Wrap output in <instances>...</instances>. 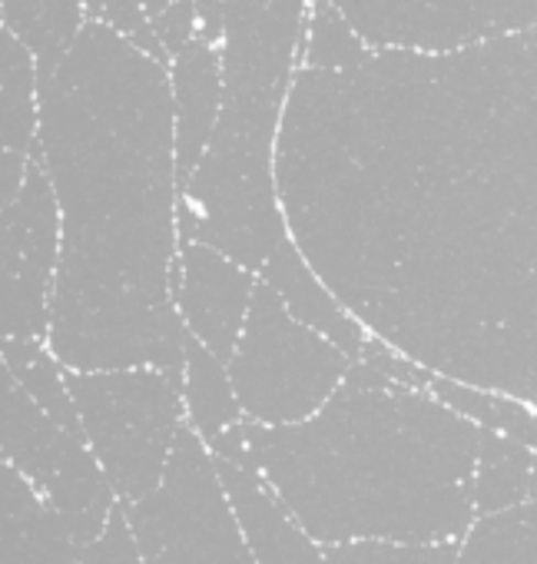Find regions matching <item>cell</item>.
Segmentation results:
<instances>
[{
	"mask_svg": "<svg viewBox=\"0 0 537 564\" xmlns=\"http://www.w3.org/2000/svg\"><path fill=\"white\" fill-rule=\"evenodd\" d=\"M461 541L415 544V541H349L329 544V564H454Z\"/></svg>",
	"mask_w": 537,
	"mask_h": 564,
	"instance_id": "ffe728a7",
	"label": "cell"
},
{
	"mask_svg": "<svg viewBox=\"0 0 537 564\" xmlns=\"http://www.w3.org/2000/svg\"><path fill=\"white\" fill-rule=\"evenodd\" d=\"M4 24L37 61V74L54 70L87 24L84 0H4Z\"/></svg>",
	"mask_w": 537,
	"mask_h": 564,
	"instance_id": "9a60e30c",
	"label": "cell"
},
{
	"mask_svg": "<svg viewBox=\"0 0 537 564\" xmlns=\"http://www.w3.org/2000/svg\"><path fill=\"white\" fill-rule=\"evenodd\" d=\"M84 442L100 462L113 495L130 505L150 495L166 471L186 422L183 376L136 366L67 372Z\"/></svg>",
	"mask_w": 537,
	"mask_h": 564,
	"instance_id": "8992f818",
	"label": "cell"
},
{
	"mask_svg": "<svg viewBox=\"0 0 537 564\" xmlns=\"http://www.w3.org/2000/svg\"><path fill=\"white\" fill-rule=\"evenodd\" d=\"M273 183L375 346L537 412V28L299 64Z\"/></svg>",
	"mask_w": 537,
	"mask_h": 564,
	"instance_id": "6da1fadb",
	"label": "cell"
},
{
	"mask_svg": "<svg viewBox=\"0 0 537 564\" xmlns=\"http://www.w3.org/2000/svg\"><path fill=\"white\" fill-rule=\"evenodd\" d=\"M255 272L206 242H179L173 269V300L179 319L193 339L229 362L249 303L255 290Z\"/></svg>",
	"mask_w": 537,
	"mask_h": 564,
	"instance_id": "30bf717a",
	"label": "cell"
},
{
	"mask_svg": "<svg viewBox=\"0 0 537 564\" xmlns=\"http://www.w3.org/2000/svg\"><path fill=\"white\" fill-rule=\"evenodd\" d=\"M153 34L166 57L179 54L196 37V0H173L153 21Z\"/></svg>",
	"mask_w": 537,
	"mask_h": 564,
	"instance_id": "603a6c76",
	"label": "cell"
},
{
	"mask_svg": "<svg viewBox=\"0 0 537 564\" xmlns=\"http://www.w3.org/2000/svg\"><path fill=\"white\" fill-rule=\"evenodd\" d=\"M37 61L0 24V150L31 156L37 140Z\"/></svg>",
	"mask_w": 537,
	"mask_h": 564,
	"instance_id": "e0dca14e",
	"label": "cell"
},
{
	"mask_svg": "<svg viewBox=\"0 0 537 564\" xmlns=\"http://www.w3.org/2000/svg\"><path fill=\"white\" fill-rule=\"evenodd\" d=\"M0 14H4V0H0Z\"/></svg>",
	"mask_w": 537,
	"mask_h": 564,
	"instance_id": "4316f807",
	"label": "cell"
},
{
	"mask_svg": "<svg viewBox=\"0 0 537 564\" xmlns=\"http://www.w3.org/2000/svg\"><path fill=\"white\" fill-rule=\"evenodd\" d=\"M242 429L255 471L322 547L461 541L478 518L484 429L369 359L352 362L316 415Z\"/></svg>",
	"mask_w": 537,
	"mask_h": 564,
	"instance_id": "3957f363",
	"label": "cell"
},
{
	"mask_svg": "<svg viewBox=\"0 0 537 564\" xmlns=\"http://www.w3.org/2000/svg\"><path fill=\"white\" fill-rule=\"evenodd\" d=\"M454 564H537V501L474 518Z\"/></svg>",
	"mask_w": 537,
	"mask_h": 564,
	"instance_id": "ac0fdd59",
	"label": "cell"
},
{
	"mask_svg": "<svg viewBox=\"0 0 537 564\" xmlns=\"http://www.w3.org/2000/svg\"><path fill=\"white\" fill-rule=\"evenodd\" d=\"M306 14L309 0H226L219 117L199 166L179 189V242H206L255 275L286 239L273 150Z\"/></svg>",
	"mask_w": 537,
	"mask_h": 564,
	"instance_id": "277c9868",
	"label": "cell"
},
{
	"mask_svg": "<svg viewBox=\"0 0 537 564\" xmlns=\"http://www.w3.org/2000/svg\"><path fill=\"white\" fill-rule=\"evenodd\" d=\"M226 24V0H196V37L219 47Z\"/></svg>",
	"mask_w": 537,
	"mask_h": 564,
	"instance_id": "d4e9b609",
	"label": "cell"
},
{
	"mask_svg": "<svg viewBox=\"0 0 537 564\" xmlns=\"http://www.w3.org/2000/svg\"><path fill=\"white\" fill-rule=\"evenodd\" d=\"M352 362L342 346L296 319L265 279H255L239 343L226 362L245 422L293 425L316 415L346 382Z\"/></svg>",
	"mask_w": 537,
	"mask_h": 564,
	"instance_id": "5b68a950",
	"label": "cell"
},
{
	"mask_svg": "<svg viewBox=\"0 0 537 564\" xmlns=\"http://www.w3.org/2000/svg\"><path fill=\"white\" fill-rule=\"evenodd\" d=\"M0 458L64 518L77 544L94 541L120 501L84 435L51 419L0 359Z\"/></svg>",
	"mask_w": 537,
	"mask_h": 564,
	"instance_id": "ba28073f",
	"label": "cell"
},
{
	"mask_svg": "<svg viewBox=\"0 0 537 564\" xmlns=\"http://www.w3.org/2000/svg\"><path fill=\"white\" fill-rule=\"evenodd\" d=\"M0 564H80V544L51 501L0 458Z\"/></svg>",
	"mask_w": 537,
	"mask_h": 564,
	"instance_id": "4fadbf2b",
	"label": "cell"
},
{
	"mask_svg": "<svg viewBox=\"0 0 537 564\" xmlns=\"http://www.w3.org/2000/svg\"><path fill=\"white\" fill-rule=\"evenodd\" d=\"M140 4H143V11H146V18L153 21L163 8H169L173 4V0H140Z\"/></svg>",
	"mask_w": 537,
	"mask_h": 564,
	"instance_id": "484cf974",
	"label": "cell"
},
{
	"mask_svg": "<svg viewBox=\"0 0 537 564\" xmlns=\"http://www.w3.org/2000/svg\"><path fill=\"white\" fill-rule=\"evenodd\" d=\"M169 97H173V140H176V173L179 189L199 166L222 97L219 47L193 37L179 54L169 57Z\"/></svg>",
	"mask_w": 537,
	"mask_h": 564,
	"instance_id": "7c38bea8",
	"label": "cell"
},
{
	"mask_svg": "<svg viewBox=\"0 0 537 564\" xmlns=\"http://www.w3.org/2000/svg\"><path fill=\"white\" fill-rule=\"evenodd\" d=\"M31 160L61 216L47 329L57 362L67 372L150 366L183 376L169 64L87 21L67 57L41 74Z\"/></svg>",
	"mask_w": 537,
	"mask_h": 564,
	"instance_id": "7a4b0ae2",
	"label": "cell"
},
{
	"mask_svg": "<svg viewBox=\"0 0 537 564\" xmlns=\"http://www.w3.org/2000/svg\"><path fill=\"white\" fill-rule=\"evenodd\" d=\"M61 259V216L37 160L14 203L0 209V339H47Z\"/></svg>",
	"mask_w": 537,
	"mask_h": 564,
	"instance_id": "9c48e42d",
	"label": "cell"
},
{
	"mask_svg": "<svg viewBox=\"0 0 537 564\" xmlns=\"http://www.w3.org/2000/svg\"><path fill=\"white\" fill-rule=\"evenodd\" d=\"M183 409H186V425L202 442H212L222 429L242 422V409L226 362L189 333H186V356H183Z\"/></svg>",
	"mask_w": 537,
	"mask_h": 564,
	"instance_id": "5bb4252c",
	"label": "cell"
},
{
	"mask_svg": "<svg viewBox=\"0 0 537 564\" xmlns=\"http://www.w3.org/2000/svg\"><path fill=\"white\" fill-rule=\"evenodd\" d=\"M0 359L11 369V376L24 386V392L64 429L80 432L77 405L67 386V369L51 352L47 339H0Z\"/></svg>",
	"mask_w": 537,
	"mask_h": 564,
	"instance_id": "d6986e66",
	"label": "cell"
},
{
	"mask_svg": "<svg viewBox=\"0 0 537 564\" xmlns=\"http://www.w3.org/2000/svg\"><path fill=\"white\" fill-rule=\"evenodd\" d=\"M123 508L146 564H255L216 458L186 422L163 481Z\"/></svg>",
	"mask_w": 537,
	"mask_h": 564,
	"instance_id": "52a82bcc",
	"label": "cell"
},
{
	"mask_svg": "<svg viewBox=\"0 0 537 564\" xmlns=\"http://www.w3.org/2000/svg\"><path fill=\"white\" fill-rule=\"evenodd\" d=\"M216 471L255 564H329L326 547L296 521L286 501L252 465L216 458Z\"/></svg>",
	"mask_w": 537,
	"mask_h": 564,
	"instance_id": "8fae6325",
	"label": "cell"
},
{
	"mask_svg": "<svg viewBox=\"0 0 537 564\" xmlns=\"http://www.w3.org/2000/svg\"><path fill=\"white\" fill-rule=\"evenodd\" d=\"M534 468L537 452L484 429L481 452H478V475H474V511L494 514L524 501H534Z\"/></svg>",
	"mask_w": 537,
	"mask_h": 564,
	"instance_id": "2e32d148",
	"label": "cell"
},
{
	"mask_svg": "<svg viewBox=\"0 0 537 564\" xmlns=\"http://www.w3.org/2000/svg\"><path fill=\"white\" fill-rule=\"evenodd\" d=\"M84 11H87V21L107 24L110 31H117L130 44L146 51L150 57L169 64V57L163 54V47H160V41L153 34V24H150V18H146L140 0H84Z\"/></svg>",
	"mask_w": 537,
	"mask_h": 564,
	"instance_id": "44dd1931",
	"label": "cell"
},
{
	"mask_svg": "<svg viewBox=\"0 0 537 564\" xmlns=\"http://www.w3.org/2000/svg\"><path fill=\"white\" fill-rule=\"evenodd\" d=\"M31 156L21 150H0V209L18 199L24 180H28Z\"/></svg>",
	"mask_w": 537,
	"mask_h": 564,
	"instance_id": "cb8c5ba5",
	"label": "cell"
},
{
	"mask_svg": "<svg viewBox=\"0 0 537 564\" xmlns=\"http://www.w3.org/2000/svg\"><path fill=\"white\" fill-rule=\"evenodd\" d=\"M80 564H146L123 501L110 508L103 531L94 541L80 544Z\"/></svg>",
	"mask_w": 537,
	"mask_h": 564,
	"instance_id": "7402d4cb",
	"label": "cell"
}]
</instances>
